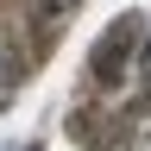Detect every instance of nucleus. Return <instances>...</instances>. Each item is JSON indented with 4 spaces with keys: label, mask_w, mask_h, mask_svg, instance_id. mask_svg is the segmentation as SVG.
<instances>
[{
    "label": "nucleus",
    "mask_w": 151,
    "mask_h": 151,
    "mask_svg": "<svg viewBox=\"0 0 151 151\" xmlns=\"http://www.w3.org/2000/svg\"><path fill=\"white\" fill-rule=\"evenodd\" d=\"M32 151H38V145H32Z\"/></svg>",
    "instance_id": "obj_4"
},
{
    "label": "nucleus",
    "mask_w": 151,
    "mask_h": 151,
    "mask_svg": "<svg viewBox=\"0 0 151 151\" xmlns=\"http://www.w3.org/2000/svg\"><path fill=\"white\" fill-rule=\"evenodd\" d=\"M19 69H25V63H19L13 50H0V88H13V82H19Z\"/></svg>",
    "instance_id": "obj_2"
},
{
    "label": "nucleus",
    "mask_w": 151,
    "mask_h": 151,
    "mask_svg": "<svg viewBox=\"0 0 151 151\" xmlns=\"http://www.w3.org/2000/svg\"><path fill=\"white\" fill-rule=\"evenodd\" d=\"M132 57H139V69H145V82H151V38H139V50H132Z\"/></svg>",
    "instance_id": "obj_3"
},
{
    "label": "nucleus",
    "mask_w": 151,
    "mask_h": 151,
    "mask_svg": "<svg viewBox=\"0 0 151 151\" xmlns=\"http://www.w3.org/2000/svg\"><path fill=\"white\" fill-rule=\"evenodd\" d=\"M139 38H145V19H139V13L113 19V25L94 38V50H88V69H94V82H101V88H113V82L126 76L132 50H139Z\"/></svg>",
    "instance_id": "obj_1"
}]
</instances>
